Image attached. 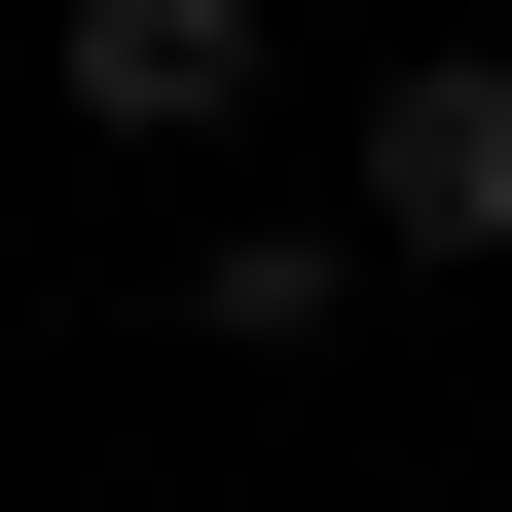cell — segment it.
I'll list each match as a JSON object with an SVG mask.
<instances>
[{"mask_svg": "<svg viewBox=\"0 0 512 512\" xmlns=\"http://www.w3.org/2000/svg\"><path fill=\"white\" fill-rule=\"evenodd\" d=\"M37 110H74L110 183H220L256 110H293V0H37Z\"/></svg>", "mask_w": 512, "mask_h": 512, "instance_id": "obj_1", "label": "cell"}, {"mask_svg": "<svg viewBox=\"0 0 512 512\" xmlns=\"http://www.w3.org/2000/svg\"><path fill=\"white\" fill-rule=\"evenodd\" d=\"M330 330H366V220L220 183V220H183V366H330Z\"/></svg>", "mask_w": 512, "mask_h": 512, "instance_id": "obj_3", "label": "cell"}, {"mask_svg": "<svg viewBox=\"0 0 512 512\" xmlns=\"http://www.w3.org/2000/svg\"><path fill=\"white\" fill-rule=\"evenodd\" d=\"M330 220H366V293H512V37H403V74H366V147H330Z\"/></svg>", "mask_w": 512, "mask_h": 512, "instance_id": "obj_2", "label": "cell"}]
</instances>
